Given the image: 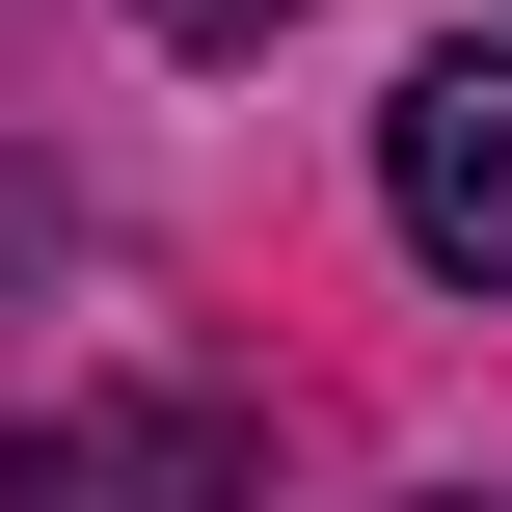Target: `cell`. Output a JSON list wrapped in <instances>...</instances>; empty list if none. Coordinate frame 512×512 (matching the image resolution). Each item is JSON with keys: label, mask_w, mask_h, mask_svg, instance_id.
Wrapping results in <instances>:
<instances>
[{"label": "cell", "mask_w": 512, "mask_h": 512, "mask_svg": "<svg viewBox=\"0 0 512 512\" xmlns=\"http://www.w3.org/2000/svg\"><path fill=\"white\" fill-rule=\"evenodd\" d=\"M378 216H405V270L512 297V27H486V54H405V108H378Z\"/></svg>", "instance_id": "2"}, {"label": "cell", "mask_w": 512, "mask_h": 512, "mask_svg": "<svg viewBox=\"0 0 512 512\" xmlns=\"http://www.w3.org/2000/svg\"><path fill=\"white\" fill-rule=\"evenodd\" d=\"M0 512H270V459H243V405H189V378H81V405L0 432Z\"/></svg>", "instance_id": "1"}, {"label": "cell", "mask_w": 512, "mask_h": 512, "mask_svg": "<svg viewBox=\"0 0 512 512\" xmlns=\"http://www.w3.org/2000/svg\"><path fill=\"white\" fill-rule=\"evenodd\" d=\"M135 27H162V54H270L297 0H135Z\"/></svg>", "instance_id": "3"}]
</instances>
